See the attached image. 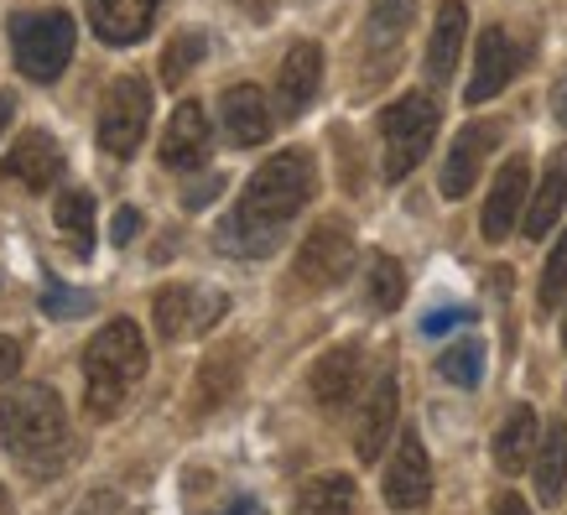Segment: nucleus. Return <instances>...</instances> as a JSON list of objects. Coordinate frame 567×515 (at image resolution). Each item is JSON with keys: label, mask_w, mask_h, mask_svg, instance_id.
<instances>
[{"label": "nucleus", "mask_w": 567, "mask_h": 515, "mask_svg": "<svg viewBox=\"0 0 567 515\" xmlns=\"http://www.w3.org/2000/svg\"><path fill=\"white\" fill-rule=\"evenodd\" d=\"M152 17H156V0H89V27L110 48L141 42V37L152 32Z\"/></svg>", "instance_id": "obj_20"}, {"label": "nucleus", "mask_w": 567, "mask_h": 515, "mask_svg": "<svg viewBox=\"0 0 567 515\" xmlns=\"http://www.w3.org/2000/svg\"><path fill=\"white\" fill-rule=\"evenodd\" d=\"M219 188H224V177H204V183H193V188L183 193V204H188V208H204V204H208V198H214V193H219Z\"/></svg>", "instance_id": "obj_35"}, {"label": "nucleus", "mask_w": 567, "mask_h": 515, "mask_svg": "<svg viewBox=\"0 0 567 515\" xmlns=\"http://www.w3.org/2000/svg\"><path fill=\"white\" fill-rule=\"evenodd\" d=\"M385 505H391L395 515H412L427 505L432 495V464H427V447H422V432L401 428V437H395V453H391V468H385Z\"/></svg>", "instance_id": "obj_8"}, {"label": "nucleus", "mask_w": 567, "mask_h": 515, "mask_svg": "<svg viewBox=\"0 0 567 515\" xmlns=\"http://www.w3.org/2000/svg\"><path fill=\"white\" fill-rule=\"evenodd\" d=\"M468 37V6L464 0H443L437 17H432V37H427V79L432 84H447L453 69H458V52H464Z\"/></svg>", "instance_id": "obj_18"}, {"label": "nucleus", "mask_w": 567, "mask_h": 515, "mask_svg": "<svg viewBox=\"0 0 567 515\" xmlns=\"http://www.w3.org/2000/svg\"><path fill=\"white\" fill-rule=\"evenodd\" d=\"M146 343H141V328L131 318H115L104 323L84 349V401L94 416H115L125 406V395L146 375Z\"/></svg>", "instance_id": "obj_3"}, {"label": "nucleus", "mask_w": 567, "mask_h": 515, "mask_svg": "<svg viewBox=\"0 0 567 515\" xmlns=\"http://www.w3.org/2000/svg\"><path fill=\"white\" fill-rule=\"evenodd\" d=\"M229 297L214 292V287H193V281H173L152 297L156 312V333L162 339H188V333H208V328L224 318Z\"/></svg>", "instance_id": "obj_7"}, {"label": "nucleus", "mask_w": 567, "mask_h": 515, "mask_svg": "<svg viewBox=\"0 0 567 515\" xmlns=\"http://www.w3.org/2000/svg\"><path fill=\"white\" fill-rule=\"evenodd\" d=\"M516 69H520V52H516V42H511V32H505V27H484L480 42H474V73H468L464 100L468 104L495 100L499 89L516 79Z\"/></svg>", "instance_id": "obj_12"}, {"label": "nucleus", "mask_w": 567, "mask_h": 515, "mask_svg": "<svg viewBox=\"0 0 567 515\" xmlns=\"http://www.w3.org/2000/svg\"><path fill=\"white\" fill-rule=\"evenodd\" d=\"M0 447L21 459L37 480L58 474L69 459V412L52 385H11L0 395Z\"/></svg>", "instance_id": "obj_2"}, {"label": "nucleus", "mask_w": 567, "mask_h": 515, "mask_svg": "<svg viewBox=\"0 0 567 515\" xmlns=\"http://www.w3.org/2000/svg\"><path fill=\"white\" fill-rule=\"evenodd\" d=\"M526 193H532V162H526V156H511V162L495 172V188H489L484 214H480V229L489 245H499L516 229V219H526Z\"/></svg>", "instance_id": "obj_11"}, {"label": "nucleus", "mask_w": 567, "mask_h": 515, "mask_svg": "<svg viewBox=\"0 0 567 515\" xmlns=\"http://www.w3.org/2000/svg\"><path fill=\"white\" fill-rule=\"evenodd\" d=\"M489 146H495V125L480 121V125H464V131H458L453 152H447V162H443V198H464V193L480 183Z\"/></svg>", "instance_id": "obj_19"}, {"label": "nucleus", "mask_w": 567, "mask_h": 515, "mask_svg": "<svg viewBox=\"0 0 567 515\" xmlns=\"http://www.w3.org/2000/svg\"><path fill=\"white\" fill-rule=\"evenodd\" d=\"M536 447H542V422H536V412L532 406H511L495 432V468L499 474H526L536 459Z\"/></svg>", "instance_id": "obj_21"}, {"label": "nucleus", "mask_w": 567, "mask_h": 515, "mask_svg": "<svg viewBox=\"0 0 567 515\" xmlns=\"http://www.w3.org/2000/svg\"><path fill=\"white\" fill-rule=\"evenodd\" d=\"M532 474H536V499H542V505H563V495H567V428L563 422H551V428L542 432Z\"/></svg>", "instance_id": "obj_22"}, {"label": "nucleus", "mask_w": 567, "mask_h": 515, "mask_svg": "<svg viewBox=\"0 0 567 515\" xmlns=\"http://www.w3.org/2000/svg\"><path fill=\"white\" fill-rule=\"evenodd\" d=\"M219 121H224V136L235 141V146H260V141L271 136V104H266V94L256 84H235V89H224Z\"/></svg>", "instance_id": "obj_17"}, {"label": "nucleus", "mask_w": 567, "mask_h": 515, "mask_svg": "<svg viewBox=\"0 0 567 515\" xmlns=\"http://www.w3.org/2000/svg\"><path fill=\"white\" fill-rule=\"evenodd\" d=\"M208 146H214V136H208V121L198 104H177L173 121H167V136H162V167L173 172H193L208 162Z\"/></svg>", "instance_id": "obj_15"}, {"label": "nucleus", "mask_w": 567, "mask_h": 515, "mask_svg": "<svg viewBox=\"0 0 567 515\" xmlns=\"http://www.w3.org/2000/svg\"><path fill=\"white\" fill-rule=\"evenodd\" d=\"M323 89V48L318 42H292L287 58H281V73H276V94H281V115H302Z\"/></svg>", "instance_id": "obj_13"}, {"label": "nucleus", "mask_w": 567, "mask_h": 515, "mask_svg": "<svg viewBox=\"0 0 567 515\" xmlns=\"http://www.w3.org/2000/svg\"><path fill=\"white\" fill-rule=\"evenodd\" d=\"M354 480L344 474H323V480L302 484V495H297V515H354Z\"/></svg>", "instance_id": "obj_25"}, {"label": "nucleus", "mask_w": 567, "mask_h": 515, "mask_svg": "<svg viewBox=\"0 0 567 515\" xmlns=\"http://www.w3.org/2000/svg\"><path fill=\"white\" fill-rule=\"evenodd\" d=\"M495 515H532V505H526L520 495H499L495 499Z\"/></svg>", "instance_id": "obj_37"}, {"label": "nucleus", "mask_w": 567, "mask_h": 515, "mask_svg": "<svg viewBox=\"0 0 567 515\" xmlns=\"http://www.w3.org/2000/svg\"><path fill=\"white\" fill-rule=\"evenodd\" d=\"M219 515H266V511H260V499H235V505L219 511Z\"/></svg>", "instance_id": "obj_38"}, {"label": "nucleus", "mask_w": 567, "mask_h": 515, "mask_svg": "<svg viewBox=\"0 0 567 515\" xmlns=\"http://www.w3.org/2000/svg\"><path fill=\"white\" fill-rule=\"evenodd\" d=\"M17 370H21V343L0 339V385H6V380H17Z\"/></svg>", "instance_id": "obj_34"}, {"label": "nucleus", "mask_w": 567, "mask_h": 515, "mask_svg": "<svg viewBox=\"0 0 567 515\" xmlns=\"http://www.w3.org/2000/svg\"><path fill=\"white\" fill-rule=\"evenodd\" d=\"M136 235H141V208L125 204L121 214H115V224H110V240H115V245H131Z\"/></svg>", "instance_id": "obj_33"}, {"label": "nucleus", "mask_w": 567, "mask_h": 515, "mask_svg": "<svg viewBox=\"0 0 567 515\" xmlns=\"http://www.w3.org/2000/svg\"><path fill=\"white\" fill-rule=\"evenodd\" d=\"M6 121H11V100L0 94V131H6Z\"/></svg>", "instance_id": "obj_40"}, {"label": "nucleus", "mask_w": 567, "mask_h": 515, "mask_svg": "<svg viewBox=\"0 0 567 515\" xmlns=\"http://www.w3.org/2000/svg\"><path fill=\"white\" fill-rule=\"evenodd\" d=\"M563 208H567V152H557L547 177H542V188H536L532 208H526V224H520V229H526L532 240H547L551 224L563 219Z\"/></svg>", "instance_id": "obj_24"}, {"label": "nucleus", "mask_w": 567, "mask_h": 515, "mask_svg": "<svg viewBox=\"0 0 567 515\" xmlns=\"http://www.w3.org/2000/svg\"><path fill=\"white\" fill-rule=\"evenodd\" d=\"M0 515H11V499H6V490H0Z\"/></svg>", "instance_id": "obj_41"}, {"label": "nucleus", "mask_w": 567, "mask_h": 515, "mask_svg": "<svg viewBox=\"0 0 567 515\" xmlns=\"http://www.w3.org/2000/svg\"><path fill=\"white\" fill-rule=\"evenodd\" d=\"M395 412H401V380L395 370L385 364L375 380H370V395H364L360 416H354V453H360V464H375L385 437L395 432Z\"/></svg>", "instance_id": "obj_10"}, {"label": "nucleus", "mask_w": 567, "mask_h": 515, "mask_svg": "<svg viewBox=\"0 0 567 515\" xmlns=\"http://www.w3.org/2000/svg\"><path fill=\"white\" fill-rule=\"evenodd\" d=\"M146 125H152V84L141 73H125L100 104V146L110 156H136Z\"/></svg>", "instance_id": "obj_6"}, {"label": "nucleus", "mask_w": 567, "mask_h": 515, "mask_svg": "<svg viewBox=\"0 0 567 515\" xmlns=\"http://www.w3.org/2000/svg\"><path fill=\"white\" fill-rule=\"evenodd\" d=\"M73 37L79 32H73L69 11H17L11 17V52H17V69L32 84H52L69 69Z\"/></svg>", "instance_id": "obj_5"}, {"label": "nucleus", "mask_w": 567, "mask_h": 515, "mask_svg": "<svg viewBox=\"0 0 567 515\" xmlns=\"http://www.w3.org/2000/svg\"><path fill=\"white\" fill-rule=\"evenodd\" d=\"M563 343H567V323H563Z\"/></svg>", "instance_id": "obj_42"}, {"label": "nucleus", "mask_w": 567, "mask_h": 515, "mask_svg": "<svg viewBox=\"0 0 567 515\" xmlns=\"http://www.w3.org/2000/svg\"><path fill=\"white\" fill-rule=\"evenodd\" d=\"M370 302L380 312H395L406 302V271H401V260H391V256L370 260Z\"/></svg>", "instance_id": "obj_29"}, {"label": "nucleus", "mask_w": 567, "mask_h": 515, "mask_svg": "<svg viewBox=\"0 0 567 515\" xmlns=\"http://www.w3.org/2000/svg\"><path fill=\"white\" fill-rule=\"evenodd\" d=\"M458 323H474V308H443V312H427V318H422V333H427V339H443L447 328H458Z\"/></svg>", "instance_id": "obj_32"}, {"label": "nucleus", "mask_w": 567, "mask_h": 515, "mask_svg": "<svg viewBox=\"0 0 567 515\" xmlns=\"http://www.w3.org/2000/svg\"><path fill=\"white\" fill-rule=\"evenodd\" d=\"M354 266V235H349L344 224H318L308 240L297 245V281L312 287V292H323V287H339Z\"/></svg>", "instance_id": "obj_9"}, {"label": "nucleus", "mask_w": 567, "mask_h": 515, "mask_svg": "<svg viewBox=\"0 0 567 515\" xmlns=\"http://www.w3.org/2000/svg\"><path fill=\"white\" fill-rule=\"evenodd\" d=\"M6 177H17L21 188L32 193H48L58 177H63V152L48 131H27V136L6 152Z\"/></svg>", "instance_id": "obj_16"}, {"label": "nucleus", "mask_w": 567, "mask_h": 515, "mask_svg": "<svg viewBox=\"0 0 567 515\" xmlns=\"http://www.w3.org/2000/svg\"><path fill=\"white\" fill-rule=\"evenodd\" d=\"M89 308H94V302H89V292L63 287L58 276H48V287H42V312H48V318H84Z\"/></svg>", "instance_id": "obj_31"}, {"label": "nucleus", "mask_w": 567, "mask_h": 515, "mask_svg": "<svg viewBox=\"0 0 567 515\" xmlns=\"http://www.w3.org/2000/svg\"><path fill=\"white\" fill-rule=\"evenodd\" d=\"M360 375H364L360 343H339V349H328L323 360L312 364L308 391H312V401H318L323 412H339V406H349V395H354Z\"/></svg>", "instance_id": "obj_14"}, {"label": "nucleus", "mask_w": 567, "mask_h": 515, "mask_svg": "<svg viewBox=\"0 0 567 515\" xmlns=\"http://www.w3.org/2000/svg\"><path fill=\"white\" fill-rule=\"evenodd\" d=\"M58 235H63L79 256H89V245H94V198H89V193L69 188L58 198Z\"/></svg>", "instance_id": "obj_27"}, {"label": "nucleus", "mask_w": 567, "mask_h": 515, "mask_svg": "<svg viewBox=\"0 0 567 515\" xmlns=\"http://www.w3.org/2000/svg\"><path fill=\"white\" fill-rule=\"evenodd\" d=\"M536 297H542V312H551L567 297V229H563V240L551 245L547 266H542V287H536Z\"/></svg>", "instance_id": "obj_30"}, {"label": "nucleus", "mask_w": 567, "mask_h": 515, "mask_svg": "<svg viewBox=\"0 0 567 515\" xmlns=\"http://www.w3.org/2000/svg\"><path fill=\"white\" fill-rule=\"evenodd\" d=\"M412 6L416 0H375V11H370L364 48L380 58V73L395 69V48H401V37H406V27H412Z\"/></svg>", "instance_id": "obj_23"}, {"label": "nucleus", "mask_w": 567, "mask_h": 515, "mask_svg": "<svg viewBox=\"0 0 567 515\" xmlns=\"http://www.w3.org/2000/svg\"><path fill=\"white\" fill-rule=\"evenodd\" d=\"M551 115L567 125V69L557 73V84H551Z\"/></svg>", "instance_id": "obj_36"}, {"label": "nucleus", "mask_w": 567, "mask_h": 515, "mask_svg": "<svg viewBox=\"0 0 567 515\" xmlns=\"http://www.w3.org/2000/svg\"><path fill=\"white\" fill-rule=\"evenodd\" d=\"M437 136V100L432 94H401L395 104H385L380 115V177L401 183L422 167V156L432 152Z\"/></svg>", "instance_id": "obj_4"}, {"label": "nucleus", "mask_w": 567, "mask_h": 515, "mask_svg": "<svg viewBox=\"0 0 567 515\" xmlns=\"http://www.w3.org/2000/svg\"><path fill=\"white\" fill-rule=\"evenodd\" d=\"M318 177H312L308 152H276L266 167H256V177L245 183L240 204L229 208V219L214 229V245L235 260H260L271 256L287 224L297 219V208L312 198Z\"/></svg>", "instance_id": "obj_1"}, {"label": "nucleus", "mask_w": 567, "mask_h": 515, "mask_svg": "<svg viewBox=\"0 0 567 515\" xmlns=\"http://www.w3.org/2000/svg\"><path fill=\"white\" fill-rule=\"evenodd\" d=\"M240 6H245V17H256V21L271 17V0H240Z\"/></svg>", "instance_id": "obj_39"}, {"label": "nucleus", "mask_w": 567, "mask_h": 515, "mask_svg": "<svg viewBox=\"0 0 567 515\" xmlns=\"http://www.w3.org/2000/svg\"><path fill=\"white\" fill-rule=\"evenodd\" d=\"M437 375H443L447 385L474 391L484 380V339H453L443 354H437Z\"/></svg>", "instance_id": "obj_26"}, {"label": "nucleus", "mask_w": 567, "mask_h": 515, "mask_svg": "<svg viewBox=\"0 0 567 515\" xmlns=\"http://www.w3.org/2000/svg\"><path fill=\"white\" fill-rule=\"evenodd\" d=\"M204 48H208L204 32H177L173 42H167V52H162V79L177 89L198 63H204Z\"/></svg>", "instance_id": "obj_28"}]
</instances>
